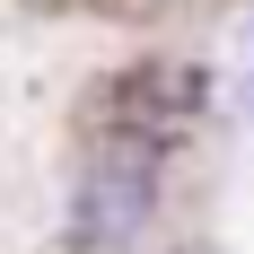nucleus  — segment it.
Segmentation results:
<instances>
[{
    "label": "nucleus",
    "mask_w": 254,
    "mask_h": 254,
    "mask_svg": "<svg viewBox=\"0 0 254 254\" xmlns=\"http://www.w3.org/2000/svg\"><path fill=\"white\" fill-rule=\"evenodd\" d=\"M202 105H210V70H193V62H140V70H114L97 88L88 140L97 149H131V158H167L202 123Z\"/></svg>",
    "instance_id": "obj_1"
},
{
    "label": "nucleus",
    "mask_w": 254,
    "mask_h": 254,
    "mask_svg": "<svg viewBox=\"0 0 254 254\" xmlns=\"http://www.w3.org/2000/svg\"><path fill=\"white\" fill-rule=\"evenodd\" d=\"M149 202H158V158L88 149V176L70 202V254H131L149 228Z\"/></svg>",
    "instance_id": "obj_2"
},
{
    "label": "nucleus",
    "mask_w": 254,
    "mask_h": 254,
    "mask_svg": "<svg viewBox=\"0 0 254 254\" xmlns=\"http://www.w3.org/2000/svg\"><path fill=\"white\" fill-rule=\"evenodd\" d=\"M237 105H246V123H254V35H246V53H237Z\"/></svg>",
    "instance_id": "obj_3"
}]
</instances>
